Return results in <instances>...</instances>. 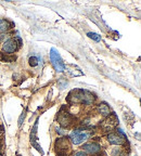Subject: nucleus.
<instances>
[{"mask_svg":"<svg viewBox=\"0 0 141 156\" xmlns=\"http://www.w3.org/2000/svg\"><path fill=\"white\" fill-rule=\"evenodd\" d=\"M50 60H51V63H52V65H53L54 69H56L58 73H62V72L65 71L66 66L56 49L51 48V50H50Z\"/></svg>","mask_w":141,"mask_h":156,"instance_id":"1","label":"nucleus"},{"mask_svg":"<svg viewBox=\"0 0 141 156\" xmlns=\"http://www.w3.org/2000/svg\"><path fill=\"white\" fill-rule=\"evenodd\" d=\"M90 136H91V133L87 130L76 129L72 131V133L70 134V140L73 144H80L86 140H88Z\"/></svg>","mask_w":141,"mask_h":156,"instance_id":"2","label":"nucleus"},{"mask_svg":"<svg viewBox=\"0 0 141 156\" xmlns=\"http://www.w3.org/2000/svg\"><path fill=\"white\" fill-rule=\"evenodd\" d=\"M54 149H56V153L58 155H61V156L66 155L70 149V144L67 138L63 136V138L56 139V143H54Z\"/></svg>","mask_w":141,"mask_h":156,"instance_id":"3","label":"nucleus"},{"mask_svg":"<svg viewBox=\"0 0 141 156\" xmlns=\"http://www.w3.org/2000/svg\"><path fill=\"white\" fill-rule=\"evenodd\" d=\"M117 117L114 114H110L107 118H105L101 124H100V128L104 132H110L113 129H115V127L117 125Z\"/></svg>","mask_w":141,"mask_h":156,"instance_id":"4","label":"nucleus"},{"mask_svg":"<svg viewBox=\"0 0 141 156\" xmlns=\"http://www.w3.org/2000/svg\"><path fill=\"white\" fill-rule=\"evenodd\" d=\"M72 120H73V118H72L70 114L64 108V107H62L61 111H60L58 114V122H60L61 127H63V128L70 127V125H72Z\"/></svg>","mask_w":141,"mask_h":156,"instance_id":"5","label":"nucleus"},{"mask_svg":"<svg viewBox=\"0 0 141 156\" xmlns=\"http://www.w3.org/2000/svg\"><path fill=\"white\" fill-rule=\"evenodd\" d=\"M37 128H38V118L36 119L32 130H31V143H32V145L34 146L39 153L42 154V155H44V151H42V146L37 143Z\"/></svg>","mask_w":141,"mask_h":156,"instance_id":"6","label":"nucleus"},{"mask_svg":"<svg viewBox=\"0 0 141 156\" xmlns=\"http://www.w3.org/2000/svg\"><path fill=\"white\" fill-rule=\"evenodd\" d=\"M17 48H19V44H17V42H16V39H13V38L5 40L2 46L3 51H5V53H13V52L16 51Z\"/></svg>","mask_w":141,"mask_h":156,"instance_id":"7","label":"nucleus"},{"mask_svg":"<svg viewBox=\"0 0 141 156\" xmlns=\"http://www.w3.org/2000/svg\"><path fill=\"white\" fill-rule=\"evenodd\" d=\"M81 149L84 150L85 153L91 154V155H95V154L99 153L100 150H101V146L98 143H95V142H90V143H86L83 145Z\"/></svg>","mask_w":141,"mask_h":156,"instance_id":"8","label":"nucleus"},{"mask_svg":"<svg viewBox=\"0 0 141 156\" xmlns=\"http://www.w3.org/2000/svg\"><path fill=\"white\" fill-rule=\"evenodd\" d=\"M107 141L114 145H122L125 142V138L119 136L118 133H110L107 134Z\"/></svg>","mask_w":141,"mask_h":156,"instance_id":"9","label":"nucleus"},{"mask_svg":"<svg viewBox=\"0 0 141 156\" xmlns=\"http://www.w3.org/2000/svg\"><path fill=\"white\" fill-rule=\"evenodd\" d=\"M97 110H98V112H99L101 115H103V116H109V115L111 114L110 107L107 106L105 103H100V104L98 105Z\"/></svg>","mask_w":141,"mask_h":156,"instance_id":"10","label":"nucleus"},{"mask_svg":"<svg viewBox=\"0 0 141 156\" xmlns=\"http://www.w3.org/2000/svg\"><path fill=\"white\" fill-rule=\"evenodd\" d=\"M11 28V23L7 20H0V32H8Z\"/></svg>","mask_w":141,"mask_h":156,"instance_id":"11","label":"nucleus"},{"mask_svg":"<svg viewBox=\"0 0 141 156\" xmlns=\"http://www.w3.org/2000/svg\"><path fill=\"white\" fill-rule=\"evenodd\" d=\"M112 156H126V153H125V151L122 147H118V146H117V147L113 149Z\"/></svg>","mask_w":141,"mask_h":156,"instance_id":"12","label":"nucleus"},{"mask_svg":"<svg viewBox=\"0 0 141 156\" xmlns=\"http://www.w3.org/2000/svg\"><path fill=\"white\" fill-rule=\"evenodd\" d=\"M87 36L89 37V38L93 39V40H96V41H100V40H101V36H100L99 34H97V33H88Z\"/></svg>","mask_w":141,"mask_h":156,"instance_id":"13","label":"nucleus"},{"mask_svg":"<svg viewBox=\"0 0 141 156\" xmlns=\"http://www.w3.org/2000/svg\"><path fill=\"white\" fill-rule=\"evenodd\" d=\"M25 116H26V110L23 111L22 114H21V116L19 117V122H17V126H19V127L22 126L23 122H24V119H25Z\"/></svg>","mask_w":141,"mask_h":156,"instance_id":"14","label":"nucleus"},{"mask_svg":"<svg viewBox=\"0 0 141 156\" xmlns=\"http://www.w3.org/2000/svg\"><path fill=\"white\" fill-rule=\"evenodd\" d=\"M29 65L33 66V67L38 65V58H36V56H31V58H29Z\"/></svg>","mask_w":141,"mask_h":156,"instance_id":"15","label":"nucleus"},{"mask_svg":"<svg viewBox=\"0 0 141 156\" xmlns=\"http://www.w3.org/2000/svg\"><path fill=\"white\" fill-rule=\"evenodd\" d=\"M72 156H87V154L84 151H78V152H75Z\"/></svg>","mask_w":141,"mask_h":156,"instance_id":"16","label":"nucleus"}]
</instances>
